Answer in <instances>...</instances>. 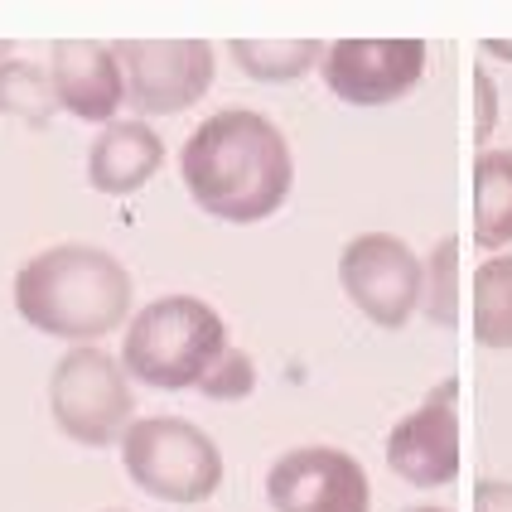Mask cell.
<instances>
[{
  "instance_id": "6da1fadb",
  "label": "cell",
  "mask_w": 512,
  "mask_h": 512,
  "mask_svg": "<svg viewBox=\"0 0 512 512\" xmlns=\"http://www.w3.org/2000/svg\"><path fill=\"white\" fill-rule=\"evenodd\" d=\"M179 174L189 199L199 203L208 218L218 223H266L271 213H281L295 184V160L290 141L271 116L252 107H223L179 150Z\"/></svg>"
},
{
  "instance_id": "7a4b0ae2",
  "label": "cell",
  "mask_w": 512,
  "mask_h": 512,
  "mask_svg": "<svg viewBox=\"0 0 512 512\" xmlns=\"http://www.w3.org/2000/svg\"><path fill=\"white\" fill-rule=\"evenodd\" d=\"M136 300L131 271L92 242H63L34 252L15 271V310L29 329L68 343H97L126 324Z\"/></svg>"
},
{
  "instance_id": "3957f363",
  "label": "cell",
  "mask_w": 512,
  "mask_h": 512,
  "mask_svg": "<svg viewBox=\"0 0 512 512\" xmlns=\"http://www.w3.org/2000/svg\"><path fill=\"white\" fill-rule=\"evenodd\" d=\"M228 348V324L199 295H160L150 300L121 343V368L155 392H184L199 387V377Z\"/></svg>"
},
{
  "instance_id": "277c9868",
  "label": "cell",
  "mask_w": 512,
  "mask_h": 512,
  "mask_svg": "<svg viewBox=\"0 0 512 512\" xmlns=\"http://www.w3.org/2000/svg\"><path fill=\"white\" fill-rule=\"evenodd\" d=\"M121 464L126 479L160 498V503H203L223 484V455L213 435L184 416H145L126 430L121 440Z\"/></svg>"
},
{
  "instance_id": "5b68a950",
  "label": "cell",
  "mask_w": 512,
  "mask_h": 512,
  "mask_svg": "<svg viewBox=\"0 0 512 512\" xmlns=\"http://www.w3.org/2000/svg\"><path fill=\"white\" fill-rule=\"evenodd\" d=\"M49 411H54V426L87 450H107L121 445L126 430L136 426V397H131V382L121 358L102 353V348H68L49 372Z\"/></svg>"
},
{
  "instance_id": "8992f818",
  "label": "cell",
  "mask_w": 512,
  "mask_h": 512,
  "mask_svg": "<svg viewBox=\"0 0 512 512\" xmlns=\"http://www.w3.org/2000/svg\"><path fill=\"white\" fill-rule=\"evenodd\" d=\"M339 285L377 329H406V319L421 310L426 266L392 232H363L343 247Z\"/></svg>"
},
{
  "instance_id": "52a82bcc",
  "label": "cell",
  "mask_w": 512,
  "mask_h": 512,
  "mask_svg": "<svg viewBox=\"0 0 512 512\" xmlns=\"http://www.w3.org/2000/svg\"><path fill=\"white\" fill-rule=\"evenodd\" d=\"M112 49L126 73V102L141 116L189 112L218 73L208 39H121Z\"/></svg>"
},
{
  "instance_id": "ba28073f",
  "label": "cell",
  "mask_w": 512,
  "mask_h": 512,
  "mask_svg": "<svg viewBox=\"0 0 512 512\" xmlns=\"http://www.w3.org/2000/svg\"><path fill=\"white\" fill-rule=\"evenodd\" d=\"M266 503L276 512H368L363 464L339 445H295L266 469Z\"/></svg>"
},
{
  "instance_id": "9c48e42d",
  "label": "cell",
  "mask_w": 512,
  "mask_h": 512,
  "mask_svg": "<svg viewBox=\"0 0 512 512\" xmlns=\"http://www.w3.org/2000/svg\"><path fill=\"white\" fill-rule=\"evenodd\" d=\"M329 92L348 107H387L426 73V39H339L319 63Z\"/></svg>"
},
{
  "instance_id": "30bf717a",
  "label": "cell",
  "mask_w": 512,
  "mask_h": 512,
  "mask_svg": "<svg viewBox=\"0 0 512 512\" xmlns=\"http://www.w3.org/2000/svg\"><path fill=\"white\" fill-rule=\"evenodd\" d=\"M387 469L411 488H440L459 479V377H445L411 416L392 426Z\"/></svg>"
},
{
  "instance_id": "8fae6325",
  "label": "cell",
  "mask_w": 512,
  "mask_h": 512,
  "mask_svg": "<svg viewBox=\"0 0 512 512\" xmlns=\"http://www.w3.org/2000/svg\"><path fill=\"white\" fill-rule=\"evenodd\" d=\"M58 107L78 121H116V107L126 102V73L112 44L97 39H58L49 58Z\"/></svg>"
},
{
  "instance_id": "7c38bea8",
  "label": "cell",
  "mask_w": 512,
  "mask_h": 512,
  "mask_svg": "<svg viewBox=\"0 0 512 512\" xmlns=\"http://www.w3.org/2000/svg\"><path fill=\"white\" fill-rule=\"evenodd\" d=\"M165 165V141L145 121H112L87 150V184L107 199L145 189Z\"/></svg>"
},
{
  "instance_id": "4fadbf2b",
  "label": "cell",
  "mask_w": 512,
  "mask_h": 512,
  "mask_svg": "<svg viewBox=\"0 0 512 512\" xmlns=\"http://www.w3.org/2000/svg\"><path fill=\"white\" fill-rule=\"evenodd\" d=\"M474 242L484 252L512 242V150H484L474 160Z\"/></svg>"
},
{
  "instance_id": "5bb4252c",
  "label": "cell",
  "mask_w": 512,
  "mask_h": 512,
  "mask_svg": "<svg viewBox=\"0 0 512 512\" xmlns=\"http://www.w3.org/2000/svg\"><path fill=\"white\" fill-rule=\"evenodd\" d=\"M324 49L329 44L319 39H232L228 44L237 68L256 83H295L314 63H324Z\"/></svg>"
},
{
  "instance_id": "9a60e30c",
  "label": "cell",
  "mask_w": 512,
  "mask_h": 512,
  "mask_svg": "<svg viewBox=\"0 0 512 512\" xmlns=\"http://www.w3.org/2000/svg\"><path fill=\"white\" fill-rule=\"evenodd\" d=\"M474 339L484 348H512V256H488L474 271Z\"/></svg>"
},
{
  "instance_id": "2e32d148",
  "label": "cell",
  "mask_w": 512,
  "mask_h": 512,
  "mask_svg": "<svg viewBox=\"0 0 512 512\" xmlns=\"http://www.w3.org/2000/svg\"><path fill=\"white\" fill-rule=\"evenodd\" d=\"M54 107H58V92L49 68H39L29 58L0 63V116H15L25 126H49Z\"/></svg>"
},
{
  "instance_id": "e0dca14e",
  "label": "cell",
  "mask_w": 512,
  "mask_h": 512,
  "mask_svg": "<svg viewBox=\"0 0 512 512\" xmlns=\"http://www.w3.org/2000/svg\"><path fill=\"white\" fill-rule=\"evenodd\" d=\"M421 310L440 329H455L459 324V237H440V247L430 252Z\"/></svg>"
},
{
  "instance_id": "ac0fdd59",
  "label": "cell",
  "mask_w": 512,
  "mask_h": 512,
  "mask_svg": "<svg viewBox=\"0 0 512 512\" xmlns=\"http://www.w3.org/2000/svg\"><path fill=\"white\" fill-rule=\"evenodd\" d=\"M252 387H256V363L242 348H223V358L199 377V392L208 401H242L252 397Z\"/></svg>"
},
{
  "instance_id": "d6986e66",
  "label": "cell",
  "mask_w": 512,
  "mask_h": 512,
  "mask_svg": "<svg viewBox=\"0 0 512 512\" xmlns=\"http://www.w3.org/2000/svg\"><path fill=\"white\" fill-rule=\"evenodd\" d=\"M474 512H512L508 479H484V484H474Z\"/></svg>"
},
{
  "instance_id": "ffe728a7",
  "label": "cell",
  "mask_w": 512,
  "mask_h": 512,
  "mask_svg": "<svg viewBox=\"0 0 512 512\" xmlns=\"http://www.w3.org/2000/svg\"><path fill=\"white\" fill-rule=\"evenodd\" d=\"M474 92H479V121H474V141H488L498 102H493V83H488V73H484V68H474Z\"/></svg>"
},
{
  "instance_id": "44dd1931",
  "label": "cell",
  "mask_w": 512,
  "mask_h": 512,
  "mask_svg": "<svg viewBox=\"0 0 512 512\" xmlns=\"http://www.w3.org/2000/svg\"><path fill=\"white\" fill-rule=\"evenodd\" d=\"M484 49H488V54H498V58H508V63H512V39H484Z\"/></svg>"
},
{
  "instance_id": "7402d4cb",
  "label": "cell",
  "mask_w": 512,
  "mask_h": 512,
  "mask_svg": "<svg viewBox=\"0 0 512 512\" xmlns=\"http://www.w3.org/2000/svg\"><path fill=\"white\" fill-rule=\"evenodd\" d=\"M0 63H10V44H0Z\"/></svg>"
},
{
  "instance_id": "603a6c76",
  "label": "cell",
  "mask_w": 512,
  "mask_h": 512,
  "mask_svg": "<svg viewBox=\"0 0 512 512\" xmlns=\"http://www.w3.org/2000/svg\"><path fill=\"white\" fill-rule=\"evenodd\" d=\"M406 512H450V508H406Z\"/></svg>"
},
{
  "instance_id": "cb8c5ba5",
  "label": "cell",
  "mask_w": 512,
  "mask_h": 512,
  "mask_svg": "<svg viewBox=\"0 0 512 512\" xmlns=\"http://www.w3.org/2000/svg\"><path fill=\"white\" fill-rule=\"evenodd\" d=\"M112 512H121V508H112Z\"/></svg>"
}]
</instances>
